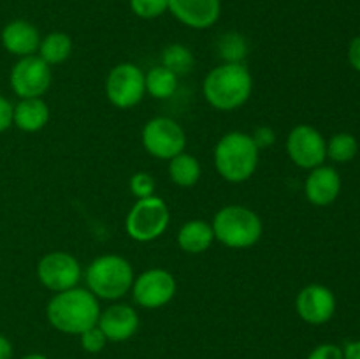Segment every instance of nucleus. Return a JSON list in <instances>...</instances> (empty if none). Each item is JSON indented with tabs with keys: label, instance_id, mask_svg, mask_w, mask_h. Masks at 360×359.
I'll use <instances>...</instances> for the list:
<instances>
[{
	"label": "nucleus",
	"instance_id": "f3484780",
	"mask_svg": "<svg viewBox=\"0 0 360 359\" xmlns=\"http://www.w3.org/2000/svg\"><path fill=\"white\" fill-rule=\"evenodd\" d=\"M2 44L7 51L23 58L37 51L41 44V35L37 28L28 21L14 20L4 27Z\"/></svg>",
	"mask_w": 360,
	"mask_h": 359
},
{
	"label": "nucleus",
	"instance_id": "0eeeda50",
	"mask_svg": "<svg viewBox=\"0 0 360 359\" xmlns=\"http://www.w3.org/2000/svg\"><path fill=\"white\" fill-rule=\"evenodd\" d=\"M146 94L144 73L136 63L123 62L112 67L105 80V95L109 102L120 109L134 108Z\"/></svg>",
	"mask_w": 360,
	"mask_h": 359
},
{
	"label": "nucleus",
	"instance_id": "dca6fc26",
	"mask_svg": "<svg viewBox=\"0 0 360 359\" xmlns=\"http://www.w3.org/2000/svg\"><path fill=\"white\" fill-rule=\"evenodd\" d=\"M306 197L315 206H329L338 199L341 192L340 172L329 165H319L311 169L306 180Z\"/></svg>",
	"mask_w": 360,
	"mask_h": 359
},
{
	"label": "nucleus",
	"instance_id": "f8f14e48",
	"mask_svg": "<svg viewBox=\"0 0 360 359\" xmlns=\"http://www.w3.org/2000/svg\"><path fill=\"white\" fill-rule=\"evenodd\" d=\"M134 301L143 308H160L176 294V280L169 271L155 267L141 273L132 284Z\"/></svg>",
	"mask_w": 360,
	"mask_h": 359
},
{
	"label": "nucleus",
	"instance_id": "cd10ccee",
	"mask_svg": "<svg viewBox=\"0 0 360 359\" xmlns=\"http://www.w3.org/2000/svg\"><path fill=\"white\" fill-rule=\"evenodd\" d=\"M105 344H108V338H105V334L102 333L98 326H94L84 331V333H81V345L86 352L97 354L105 347Z\"/></svg>",
	"mask_w": 360,
	"mask_h": 359
},
{
	"label": "nucleus",
	"instance_id": "6e6552de",
	"mask_svg": "<svg viewBox=\"0 0 360 359\" xmlns=\"http://www.w3.org/2000/svg\"><path fill=\"white\" fill-rule=\"evenodd\" d=\"M143 144L151 157L171 160L172 157L183 153V150H185V130L174 120L157 116L144 125Z\"/></svg>",
	"mask_w": 360,
	"mask_h": 359
},
{
	"label": "nucleus",
	"instance_id": "9b49d317",
	"mask_svg": "<svg viewBox=\"0 0 360 359\" xmlns=\"http://www.w3.org/2000/svg\"><path fill=\"white\" fill-rule=\"evenodd\" d=\"M39 282L53 292L76 287L81 278V266L76 257L67 252L46 253L37 264Z\"/></svg>",
	"mask_w": 360,
	"mask_h": 359
},
{
	"label": "nucleus",
	"instance_id": "5701e85b",
	"mask_svg": "<svg viewBox=\"0 0 360 359\" xmlns=\"http://www.w3.org/2000/svg\"><path fill=\"white\" fill-rule=\"evenodd\" d=\"M217 49L225 63H241L248 53V41L239 32H227L218 39Z\"/></svg>",
	"mask_w": 360,
	"mask_h": 359
},
{
	"label": "nucleus",
	"instance_id": "c756f323",
	"mask_svg": "<svg viewBox=\"0 0 360 359\" xmlns=\"http://www.w3.org/2000/svg\"><path fill=\"white\" fill-rule=\"evenodd\" d=\"M252 139L259 150H262V148H269L271 144L274 143L273 129H271V127H266V125L259 127V129H255V132H253Z\"/></svg>",
	"mask_w": 360,
	"mask_h": 359
},
{
	"label": "nucleus",
	"instance_id": "72a5a7b5",
	"mask_svg": "<svg viewBox=\"0 0 360 359\" xmlns=\"http://www.w3.org/2000/svg\"><path fill=\"white\" fill-rule=\"evenodd\" d=\"M0 359H13V345L4 334H0Z\"/></svg>",
	"mask_w": 360,
	"mask_h": 359
},
{
	"label": "nucleus",
	"instance_id": "bb28decb",
	"mask_svg": "<svg viewBox=\"0 0 360 359\" xmlns=\"http://www.w3.org/2000/svg\"><path fill=\"white\" fill-rule=\"evenodd\" d=\"M130 192L137 197V199H144L155 194V178L148 172H136L130 178Z\"/></svg>",
	"mask_w": 360,
	"mask_h": 359
},
{
	"label": "nucleus",
	"instance_id": "b1692460",
	"mask_svg": "<svg viewBox=\"0 0 360 359\" xmlns=\"http://www.w3.org/2000/svg\"><path fill=\"white\" fill-rule=\"evenodd\" d=\"M359 143L354 134L338 132L327 143V157L334 162H350L357 155Z\"/></svg>",
	"mask_w": 360,
	"mask_h": 359
},
{
	"label": "nucleus",
	"instance_id": "7ed1b4c3",
	"mask_svg": "<svg viewBox=\"0 0 360 359\" xmlns=\"http://www.w3.org/2000/svg\"><path fill=\"white\" fill-rule=\"evenodd\" d=\"M259 151L250 134L234 130L218 141L214 148V168L227 182L243 183L255 172Z\"/></svg>",
	"mask_w": 360,
	"mask_h": 359
},
{
	"label": "nucleus",
	"instance_id": "2eb2a0df",
	"mask_svg": "<svg viewBox=\"0 0 360 359\" xmlns=\"http://www.w3.org/2000/svg\"><path fill=\"white\" fill-rule=\"evenodd\" d=\"M97 326L101 327L108 340L125 341L136 334L137 327H139V315L130 305L116 303L101 312Z\"/></svg>",
	"mask_w": 360,
	"mask_h": 359
},
{
	"label": "nucleus",
	"instance_id": "c85d7f7f",
	"mask_svg": "<svg viewBox=\"0 0 360 359\" xmlns=\"http://www.w3.org/2000/svg\"><path fill=\"white\" fill-rule=\"evenodd\" d=\"M308 359H343V348L334 344H322L313 348Z\"/></svg>",
	"mask_w": 360,
	"mask_h": 359
},
{
	"label": "nucleus",
	"instance_id": "f704fd0d",
	"mask_svg": "<svg viewBox=\"0 0 360 359\" xmlns=\"http://www.w3.org/2000/svg\"><path fill=\"white\" fill-rule=\"evenodd\" d=\"M21 359H48V358H46V355H42V354H28V355H25V358H21Z\"/></svg>",
	"mask_w": 360,
	"mask_h": 359
},
{
	"label": "nucleus",
	"instance_id": "ddd939ff",
	"mask_svg": "<svg viewBox=\"0 0 360 359\" xmlns=\"http://www.w3.org/2000/svg\"><path fill=\"white\" fill-rule=\"evenodd\" d=\"M299 317L313 326H320L333 319L336 312V298L329 287L320 284L306 285L295 299Z\"/></svg>",
	"mask_w": 360,
	"mask_h": 359
},
{
	"label": "nucleus",
	"instance_id": "a878e982",
	"mask_svg": "<svg viewBox=\"0 0 360 359\" xmlns=\"http://www.w3.org/2000/svg\"><path fill=\"white\" fill-rule=\"evenodd\" d=\"M130 9L143 20H153L169 11V0H130Z\"/></svg>",
	"mask_w": 360,
	"mask_h": 359
},
{
	"label": "nucleus",
	"instance_id": "a211bd4d",
	"mask_svg": "<svg viewBox=\"0 0 360 359\" xmlns=\"http://www.w3.org/2000/svg\"><path fill=\"white\" fill-rule=\"evenodd\" d=\"M49 108L41 97L21 99L13 111V123L25 132H37L48 123Z\"/></svg>",
	"mask_w": 360,
	"mask_h": 359
},
{
	"label": "nucleus",
	"instance_id": "f03ea898",
	"mask_svg": "<svg viewBox=\"0 0 360 359\" xmlns=\"http://www.w3.org/2000/svg\"><path fill=\"white\" fill-rule=\"evenodd\" d=\"M252 74L243 63H221L206 76L202 92L206 101L220 111L241 108L252 95Z\"/></svg>",
	"mask_w": 360,
	"mask_h": 359
},
{
	"label": "nucleus",
	"instance_id": "2f4dec72",
	"mask_svg": "<svg viewBox=\"0 0 360 359\" xmlns=\"http://www.w3.org/2000/svg\"><path fill=\"white\" fill-rule=\"evenodd\" d=\"M348 62L357 73H360V35L352 39L350 46H348Z\"/></svg>",
	"mask_w": 360,
	"mask_h": 359
},
{
	"label": "nucleus",
	"instance_id": "f257e3e1",
	"mask_svg": "<svg viewBox=\"0 0 360 359\" xmlns=\"http://www.w3.org/2000/svg\"><path fill=\"white\" fill-rule=\"evenodd\" d=\"M49 324L67 334H81L97 326L101 305L88 289L72 287L56 292L46 308Z\"/></svg>",
	"mask_w": 360,
	"mask_h": 359
},
{
	"label": "nucleus",
	"instance_id": "412c9836",
	"mask_svg": "<svg viewBox=\"0 0 360 359\" xmlns=\"http://www.w3.org/2000/svg\"><path fill=\"white\" fill-rule=\"evenodd\" d=\"M200 164L193 155L179 153L169 162V176L179 187H193L200 178Z\"/></svg>",
	"mask_w": 360,
	"mask_h": 359
},
{
	"label": "nucleus",
	"instance_id": "6ab92c4d",
	"mask_svg": "<svg viewBox=\"0 0 360 359\" xmlns=\"http://www.w3.org/2000/svg\"><path fill=\"white\" fill-rule=\"evenodd\" d=\"M214 241L213 227L206 220H188L178 234V243L181 250L188 253L206 252Z\"/></svg>",
	"mask_w": 360,
	"mask_h": 359
},
{
	"label": "nucleus",
	"instance_id": "9d476101",
	"mask_svg": "<svg viewBox=\"0 0 360 359\" xmlns=\"http://www.w3.org/2000/svg\"><path fill=\"white\" fill-rule=\"evenodd\" d=\"M287 153L295 165L315 169L327 158V141L311 125H297L287 137Z\"/></svg>",
	"mask_w": 360,
	"mask_h": 359
},
{
	"label": "nucleus",
	"instance_id": "4468645a",
	"mask_svg": "<svg viewBox=\"0 0 360 359\" xmlns=\"http://www.w3.org/2000/svg\"><path fill=\"white\" fill-rule=\"evenodd\" d=\"M172 16L190 28L213 27L221 13L220 0H169Z\"/></svg>",
	"mask_w": 360,
	"mask_h": 359
},
{
	"label": "nucleus",
	"instance_id": "4be33fe9",
	"mask_svg": "<svg viewBox=\"0 0 360 359\" xmlns=\"http://www.w3.org/2000/svg\"><path fill=\"white\" fill-rule=\"evenodd\" d=\"M146 92H150L155 99H169L178 90V76L167 67H153L148 74H144Z\"/></svg>",
	"mask_w": 360,
	"mask_h": 359
},
{
	"label": "nucleus",
	"instance_id": "1a4fd4ad",
	"mask_svg": "<svg viewBox=\"0 0 360 359\" xmlns=\"http://www.w3.org/2000/svg\"><path fill=\"white\" fill-rule=\"evenodd\" d=\"M11 88L21 99L41 97L51 84V65L41 56H23L14 63L11 70Z\"/></svg>",
	"mask_w": 360,
	"mask_h": 359
},
{
	"label": "nucleus",
	"instance_id": "20e7f679",
	"mask_svg": "<svg viewBox=\"0 0 360 359\" xmlns=\"http://www.w3.org/2000/svg\"><path fill=\"white\" fill-rule=\"evenodd\" d=\"M214 239L229 248H248L262 236V222L253 210L246 206H225L214 215Z\"/></svg>",
	"mask_w": 360,
	"mask_h": 359
},
{
	"label": "nucleus",
	"instance_id": "473e14b6",
	"mask_svg": "<svg viewBox=\"0 0 360 359\" xmlns=\"http://www.w3.org/2000/svg\"><path fill=\"white\" fill-rule=\"evenodd\" d=\"M343 359H360V340L345 345Z\"/></svg>",
	"mask_w": 360,
	"mask_h": 359
},
{
	"label": "nucleus",
	"instance_id": "aec40b11",
	"mask_svg": "<svg viewBox=\"0 0 360 359\" xmlns=\"http://www.w3.org/2000/svg\"><path fill=\"white\" fill-rule=\"evenodd\" d=\"M70 51H72V41L63 32L48 34L44 39H41V44H39V56L48 65H58L65 62L70 56Z\"/></svg>",
	"mask_w": 360,
	"mask_h": 359
},
{
	"label": "nucleus",
	"instance_id": "7c9ffc66",
	"mask_svg": "<svg viewBox=\"0 0 360 359\" xmlns=\"http://www.w3.org/2000/svg\"><path fill=\"white\" fill-rule=\"evenodd\" d=\"M13 111L14 106L4 95H0V132L13 125Z\"/></svg>",
	"mask_w": 360,
	"mask_h": 359
},
{
	"label": "nucleus",
	"instance_id": "39448f33",
	"mask_svg": "<svg viewBox=\"0 0 360 359\" xmlns=\"http://www.w3.org/2000/svg\"><path fill=\"white\" fill-rule=\"evenodd\" d=\"M88 291L95 298L120 299L134 284V270L127 259L120 256H101L86 270Z\"/></svg>",
	"mask_w": 360,
	"mask_h": 359
},
{
	"label": "nucleus",
	"instance_id": "423d86ee",
	"mask_svg": "<svg viewBox=\"0 0 360 359\" xmlns=\"http://www.w3.org/2000/svg\"><path fill=\"white\" fill-rule=\"evenodd\" d=\"M169 208L162 197L150 196L137 199L127 215L125 229L136 241H153L165 232L169 225Z\"/></svg>",
	"mask_w": 360,
	"mask_h": 359
},
{
	"label": "nucleus",
	"instance_id": "393cba45",
	"mask_svg": "<svg viewBox=\"0 0 360 359\" xmlns=\"http://www.w3.org/2000/svg\"><path fill=\"white\" fill-rule=\"evenodd\" d=\"M162 65L181 76L193 67V53L183 44H171L162 51Z\"/></svg>",
	"mask_w": 360,
	"mask_h": 359
}]
</instances>
